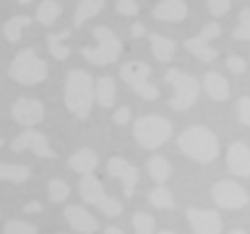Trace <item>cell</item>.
<instances>
[{
  "label": "cell",
  "instance_id": "6da1fadb",
  "mask_svg": "<svg viewBox=\"0 0 250 234\" xmlns=\"http://www.w3.org/2000/svg\"><path fill=\"white\" fill-rule=\"evenodd\" d=\"M180 154H185L188 159L198 161V164H211L219 156V138L203 125H190L180 133L177 138Z\"/></svg>",
  "mask_w": 250,
  "mask_h": 234
},
{
  "label": "cell",
  "instance_id": "7a4b0ae2",
  "mask_svg": "<svg viewBox=\"0 0 250 234\" xmlns=\"http://www.w3.org/2000/svg\"><path fill=\"white\" fill-rule=\"evenodd\" d=\"M65 107L78 120H86L91 115L94 104V78L86 70H70L65 76V91H62Z\"/></svg>",
  "mask_w": 250,
  "mask_h": 234
},
{
  "label": "cell",
  "instance_id": "3957f363",
  "mask_svg": "<svg viewBox=\"0 0 250 234\" xmlns=\"http://www.w3.org/2000/svg\"><path fill=\"white\" fill-rule=\"evenodd\" d=\"M133 136H136V143L141 148H159L162 143H167L172 136V122L162 115H144L133 122Z\"/></svg>",
  "mask_w": 250,
  "mask_h": 234
},
{
  "label": "cell",
  "instance_id": "277c9868",
  "mask_svg": "<svg viewBox=\"0 0 250 234\" xmlns=\"http://www.w3.org/2000/svg\"><path fill=\"white\" fill-rule=\"evenodd\" d=\"M94 39H97V47H81V55L83 60H89L91 65H109L120 58V39L115 37L112 29L107 26H97L94 29Z\"/></svg>",
  "mask_w": 250,
  "mask_h": 234
},
{
  "label": "cell",
  "instance_id": "5b68a950",
  "mask_svg": "<svg viewBox=\"0 0 250 234\" xmlns=\"http://www.w3.org/2000/svg\"><path fill=\"white\" fill-rule=\"evenodd\" d=\"M164 81L175 89V94H172V99H169V107L175 109V112H185L188 107L195 104V99H198V94H201V83L195 76L180 73V70H167V73H164Z\"/></svg>",
  "mask_w": 250,
  "mask_h": 234
},
{
  "label": "cell",
  "instance_id": "8992f818",
  "mask_svg": "<svg viewBox=\"0 0 250 234\" xmlns=\"http://www.w3.org/2000/svg\"><path fill=\"white\" fill-rule=\"evenodd\" d=\"M8 73H11L13 81H19L23 86H37V83H42L47 78V65H44V60L39 58L34 50H21L13 58Z\"/></svg>",
  "mask_w": 250,
  "mask_h": 234
},
{
  "label": "cell",
  "instance_id": "52a82bcc",
  "mask_svg": "<svg viewBox=\"0 0 250 234\" xmlns=\"http://www.w3.org/2000/svg\"><path fill=\"white\" fill-rule=\"evenodd\" d=\"M78 195H81L83 203L97 206L104 216H120L123 214V203L115 200V198H109L94 172H91V175H81V182H78Z\"/></svg>",
  "mask_w": 250,
  "mask_h": 234
},
{
  "label": "cell",
  "instance_id": "ba28073f",
  "mask_svg": "<svg viewBox=\"0 0 250 234\" xmlns=\"http://www.w3.org/2000/svg\"><path fill=\"white\" fill-rule=\"evenodd\" d=\"M148 73H151V68H148L146 62H138V60L125 62V65L120 68V78H123V81L128 83L138 97L154 101V99H159V89H156L154 83H148Z\"/></svg>",
  "mask_w": 250,
  "mask_h": 234
},
{
  "label": "cell",
  "instance_id": "9c48e42d",
  "mask_svg": "<svg viewBox=\"0 0 250 234\" xmlns=\"http://www.w3.org/2000/svg\"><path fill=\"white\" fill-rule=\"evenodd\" d=\"M211 198L219 208H229V211H237V208H245L250 195L248 190L242 187L240 182H232V179H222L211 187Z\"/></svg>",
  "mask_w": 250,
  "mask_h": 234
},
{
  "label": "cell",
  "instance_id": "30bf717a",
  "mask_svg": "<svg viewBox=\"0 0 250 234\" xmlns=\"http://www.w3.org/2000/svg\"><path fill=\"white\" fill-rule=\"evenodd\" d=\"M11 151L13 154H21V151H31L42 159H55V151L47 143V138L42 136L39 130H23L19 138L11 140Z\"/></svg>",
  "mask_w": 250,
  "mask_h": 234
},
{
  "label": "cell",
  "instance_id": "8fae6325",
  "mask_svg": "<svg viewBox=\"0 0 250 234\" xmlns=\"http://www.w3.org/2000/svg\"><path fill=\"white\" fill-rule=\"evenodd\" d=\"M11 117L19 125H26V128H34L44 120V104L39 99H31V97H21L13 101L11 107Z\"/></svg>",
  "mask_w": 250,
  "mask_h": 234
},
{
  "label": "cell",
  "instance_id": "7c38bea8",
  "mask_svg": "<svg viewBox=\"0 0 250 234\" xmlns=\"http://www.w3.org/2000/svg\"><path fill=\"white\" fill-rule=\"evenodd\" d=\"M185 218L190 224L193 234H222L224 224H222V216L216 211H206V208H188L185 211Z\"/></svg>",
  "mask_w": 250,
  "mask_h": 234
},
{
  "label": "cell",
  "instance_id": "4fadbf2b",
  "mask_svg": "<svg viewBox=\"0 0 250 234\" xmlns=\"http://www.w3.org/2000/svg\"><path fill=\"white\" fill-rule=\"evenodd\" d=\"M107 172L123 185L125 198H133V193H136V185H138V169L133 167L130 161L120 159V156H112V159L107 161Z\"/></svg>",
  "mask_w": 250,
  "mask_h": 234
},
{
  "label": "cell",
  "instance_id": "5bb4252c",
  "mask_svg": "<svg viewBox=\"0 0 250 234\" xmlns=\"http://www.w3.org/2000/svg\"><path fill=\"white\" fill-rule=\"evenodd\" d=\"M65 221L78 234H97L99 232V221L83 206H65Z\"/></svg>",
  "mask_w": 250,
  "mask_h": 234
},
{
  "label": "cell",
  "instance_id": "9a60e30c",
  "mask_svg": "<svg viewBox=\"0 0 250 234\" xmlns=\"http://www.w3.org/2000/svg\"><path fill=\"white\" fill-rule=\"evenodd\" d=\"M227 167L237 177H250V148H248V143L237 140V143L229 146V151H227Z\"/></svg>",
  "mask_w": 250,
  "mask_h": 234
},
{
  "label": "cell",
  "instance_id": "2e32d148",
  "mask_svg": "<svg viewBox=\"0 0 250 234\" xmlns=\"http://www.w3.org/2000/svg\"><path fill=\"white\" fill-rule=\"evenodd\" d=\"M188 16V5L183 0H162L154 5V19L156 21H183Z\"/></svg>",
  "mask_w": 250,
  "mask_h": 234
},
{
  "label": "cell",
  "instance_id": "e0dca14e",
  "mask_svg": "<svg viewBox=\"0 0 250 234\" xmlns=\"http://www.w3.org/2000/svg\"><path fill=\"white\" fill-rule=\"evenodd\" d=\"M68 164L73 172H78V175H91L99 164V156H97V151H91V148H78V151L68 159Z\"/></svg>",
  "mask_w": 250,
  "mask_h": 234
},
{
  "label": "cell",
  "instance_id": "ac0fdd59",
  "mask_svg": "<svg viewBox=\"0 0 250 234\" xmlns=\"http://www.w3.org/2000/svg\"><path fill=\"white\" fill-rule=\"evenodd\" d=\"M203 91H206L214 101H224L229 97V86H227L222 73H206L203 76Z\"/></svg>",
  "mask_w": 250,
  "mask_h": 234
},
{
  "label": "cell",
  "instance_id": "d6986e66",
  "mask_svg": "<svg viewBox=\"0 0 250 234\" xmlns=\"http://www.w3.org/2000/svg\"><path fill=\"white\" fill-rule=\"evenodd\" d=\"M148 42H151V52L159 62H169L175 58V42L164 34H148Z\"/></svg>",
  "mask_w": 250,
  "mask_h": 234
},
{
  "label": "cell",
  "instance_id": "ffe728a7",
  "mask_svg": "<svg viewBox=\"0 0 250 234\" xmlns=\"http://www.w3.org/2000/svg\"><path fill=\"white\" fill-rule=\"evenodd\" d=\"M31 177V169L26 167V164H3L0 161V182H26V179Z\"/></svg>",
  "mask_w": 250,
  "mask_h": 234
},
{
  "label": "cell",
  "instance_id": "44dd1931",
  "mask_svg": "<svg viewBox=\"0 0 250 234\" xmlns=\"http://www.w3.org/2000/svg\"><path fill=\"white\" fill-rule=\"evenodd\" d=\"M94 99H97L102 107L115 104V81L109 76H102L99 81H94Z\"/></svg>",
  "mask_w": 250,
  "mask_h": 234
},
{
  "label": "cell",
  "instance_id": "7402d4cb",
  "mask_svg": "<svg viewBox=\"0 0 250 234\" xmlns=\"http://www.w3.org/2000/svg\"><path fill=\"white\" fill-rule=\"evenodd\" d=\"M146 169H148V175H151L154 182H159V185H164L172 175V167H169V161L164 159V156H151L148 164H146Z\"/></svg>",
  "mask_w": 250,
  "mask_h": 234
},
{
  "label": "cell",
  "instance_id": "603a6c76",
  "mask_svg": "<svg viewBox=\"0 0 250 234\" xmlns=\"http://www.w3.org/2000/svg\"><path fill=\"white\" fill-rule=\"evenodd\" d=\"M104 8V0H81L73 13V26H81L83 21H89L91 16H97Z\"/></svg>",
  "mask_w": 250,
  "mask_h": 234
},
{
  "label": "cell",
  "instance_id": "cb8c5ba5",
  "mask_svg": "<svg viewBox=\"0 0 250 234\" xmlns=\"http://www.w3.org/2000/svg\"><path fill=\"white\" fill-rule=\"evenodd\" d=\"M185 47H188V52L195 55L201 62H214L216 60V50H214V47H208V42H201L198 37H190L185 42Z\"/></svg>",
  "mask_w": 250,
  "mask_h": 234
},
{
  "label": "cell",
  "instance_id": "d4e9b609",
  "mask_svg": "<svg viewBox=\"0 0 250 234\" xmlns=\"http://www.w3.org/2000/svg\"><path fill=\"white\" fill-rule=\"evenodd\" d=\"M60 11H62L60 3H55V0H44V3L37 8V21L42 23V26H52V23L58 21Z\"/></svg>",
  "mask_w": 250,
  "mask_h": 234
},
{
  "label": "cell",
  "instance_id": "484cf974",
  "mask_svg": "<svg viewBox=\"0 0 250 234\" xmlns=\"http://www.w3.org/2000/svg\"><path fill=\"white\" fill-rule=\"evenodd\" d=\"M148 203H151L154 208H162V211H172L175 208V198H172V193L167 187H154L151 193H148Z\"/></svg>",
  "mask_w": 250,
  "mask_h": 234
},
{
  "label": "cell",
  "instance_id": "4316f807",
  "mask_svg": "<svg viewBox=\"0 0 250 234\" xmlns=\"http://www.w3.org/2000/svg\"><path fill=\"white\" fill-rule=\"evenodd\" d=\"M29 21L31 19H26V16H13V19H8V23L3 26V34H5L8 42H19L21 31H23V26H29Z\"/></svg>",
  "mask_w": 250,
  "mask_h": 234
},
{
  "label": "cell",
  "instance_id": "83f0119b",
  "mask_svg": "<svg viewBox=\"0 0 250 234\" xmlns=\"http://www.w3.org/2000/svg\"><path fill=\"white\" fill-rule=\"evenodd\" d=\"M133 232H136V234H154L156 232L154 216L144 214V211H136V214H133Z\"/></svg>",
  "mask_w": 250,
  "mask_h": 234
},
{
  "label": "cell",
  "instance_id": "f1b7e54d",
  "mask_svg": "<svg viewBox=\"0 0 250 234\" xmlns=\"http://www.w3.org/2000/svg\"><path fill=\"white\" fill-rule=\"evenodd\" d=\"M47 193H50V200L52 203H62V200H68V195H70V185L62 182V179H50Z\"/></svg>",
  "mask_w": 250,
  "mask_h": 234
},
{
  "label": "cell",
  "instance_id": "f546056e",
  "mask_svg": "<svg viewBox=\"0 0 250 234\" xmlns=\"http://www.w3.org/2000/svg\"><path fill=\"white\" fill-rule=\"evenodd\" d=\"M65 37H68V31L47 37V44H50V52H52L55 60H65V58H68V47H62V39H65Z\"/></svg>",
  "mask_w": 250,
  "mask_h": 234
},
{
  "label": "cell",
  "instance_id": "4dcf8cb0",
  "mask_svg": "<svg viewBox=\"0 0 250 234\" xmlns=\"http://www.w3.org/2000/svg\"><path fill=\"white\" fill-rule=\"evenodd\" d=\"M3 234H39V229L29 221H21V218H13V221L5 224Z\"/></svg>",
  "mask_w": 250,
  "mask_h": 234
},
{
  "label": "cell",
  "instance_id": "1f68e13d",
  "mask_svg": "<svg viewBox=\"0 0 250 234\" xmlns=\"http://www.w3.org/2000/svg\"><path fill=\"white\" fill-rule=\"evenodd\" d=\"M206 5H208L211 16H224V13H229V8H232L229 0H208Z\"/></svg>",
  "mask_w": 250,
  "mask_h": 234
},
{
  "label": "cell",
  "instance_id": "d6a6232c",
  "mask_svg": "<svg viewBox=\"0 0 250 234\" xmlns=\"http://www.w3.org/2000/svg\"><path fill=\"white\" fill-rule=\"evenodd\" d=\"M227 68L232 70V73H245V68H248V62L240 58V55H229V58H227Z\"/></svg>",
  "mask_w": 250,
  "mask_h": 234
},
{
  "label": "cell",
  "instance_id": "836d02e7",
  "mask_svg": "<svg viewBox=\"0 0 250 234\" xmlns=\"http://www.w3.org/2000/svg\"><path fill=\"white\" fill-rule=\"evenodd\" d=\"M219 34H222V26H219V23H208V26H203L201 29V42H211V39H216Z\"/></svg>",
  "mask_w": 250,
  "mask_h": 234
},
{
  "label": "cell",
  "instance_id": "e575fe53",
  "mask_svg": "<svg viewBox=\"0 0 250 234\" xmlns=\"http://www.w3.org/2000/svg\"><path fill=\"white\" fill-rule=\"evenodd\" d=\"M237 115H240V122L242 125H250V99L242 97L237 101Z\"/></svg>",
  "mask_w": 250,
  "mask_h": 234
},
{
  "label": "cell",
  "instance_id": "d590c367",
  "mask_svg": "<svg viewBox=\"0 0 250 234\" xmlns=\"http://www.w3.org/2000/svg\"><path fill=\"white\" fill-rule=\"evenodd\" d=\"M117 13L120 16H136L138 13L136 0H117Z\"/></svg>",
  "mask_w": 250,
  "mask_h": 234
},
{
  "label": "cell",
  "instance_id": "8d00e7d4",
  "mask_svg": "<svg viewBox=\"0 0 250 234\" xmlns=\"http://www.w3.org/2000/svg\"><path fill=\"white\" fill-rule=\"evenodd\" d=\"M112 122H115V125H128V122H130V107H120V109H115Z\"/></svg>",
  "mask_w": 250,
  "mask_h": 234
},
{
  "label": "cell",
  "instance_id": "74e56055",
  "mask_svg": "<svg viewBox=\"0 0 250 234\" xmlns=\"http://www.w3.org/2000/svg\"><path fill=\"white\" fill-rule=\"evenodd\" d=\"M232 37L237 39V42H248V39H250V26H237L232 31Z\"/></svg>",
  "mask_w": 250,
  "mask_h": 234
},
{
  "label": "cell",
  "instance_id": "f35d334b",
  "mask_svg": "<svg viewBox=\"0 0 250 234\" xmlns=\"http://www.w3.org/2000/svg\"><path fill=\"white\" fill-rule=\"evenodd\" d=\"M240 26H250V11H248V8L240 13Z\"/></svg>",
  "mask_w": 250,
  "mask_h": 234
},
{
  "label": "cell",
  "instance_id": "ab89813d",
  "mask_svg": "<svg viewBox=\"0 0 250 234\" xmlns=\"http://www.w3.org/2000/svg\"><path fill=\"white\" fill-rule=\"evenodd\" d=\"M144 34H146L144 23H133V37H144Z\"/></svg>",
  "mask_w": 250,
  "mask_h": 234
},
{
  "label": "cell",
  "instance_id": "60d3db41",
  "mask_svg": "<svg viewBox=\"0 0 250 234\" xmlns=\"http://www.w3.org/2000/svg\"><path fill=\"white\" fill-rule=\"evenodd\" d=\"M104 234H125V232H123V229H117V226H107Z\"/></svg>",
  "mask_w": 250,
  "mask_h": 234
},
{
  "label": "cell",
  "instance_id": "b9f144b4",
  "mask_svg": "<svg viewBox=\"0 0 250 234\" xmlns=\"http://www.w3.org/2000/svg\"><path fill=\"white\" fill-rule=\"evenodd\" d=\"M39 208H42L39 203H29V206H26V211H39Z\"/></svg>",
  "mask_w": 250,
  "mask_h": 234
},
{
  "label": "cell",
  "instance_id": "7bdbcfd3",
  "mask_svg": "<svg viewBox=\"0 0 250 234\" xmlns=\"http://www.w3.org/2000/svg\"><path fill=\"white\" fill-rule=\"evenodd\" d=\"M229 234H248V232H245V229H232Z\"/></svg>",
  "mask_w": 250,
  "mask_h": 234
},
{
  "label": "cell",
  "instance_id": "ee69618b",
  "mask_svg": "<svg viewBox=\"0 0 250 234\" xmlns=\"http://www.w3.org/2000/svg\"><path fill=\"white\" fill-rule=\"evenodd\" d=\"M154 234H175L172 229H162V232H154Z\"/></svg>",
  "mask_w": 250,
  "mask_h": 234
},
{
  "label": "cell",
  "instance_id": "f6af8a7d",
  "mask_svg": "<svg viewBox=\"0 0 250 234\" xmlns=\"http://www.w3.org/2000/svg\"><path fill=\"white\" fill-rule=\"evenodd\" d=\"M19 3H23V5H26V3H31V0H19Z\"/></svg>",
  "mask_w": 250,
  "mask_h": 234
},
{
  "label": "cell",
  "instance_id": "bcb514c9",
  "mask_svg": "<svg viewBox=\"0 0 250 234\" xmlns=\"http://www.w3.org/2000/svg\"><path fill=\"white\" fill-rule=\"evenodd\" d=\"M60 234H62V232H60Z\"/></svg>",
  "mask_w": 250,
  "mask_h": 234
}]
</instances>
